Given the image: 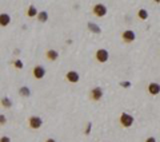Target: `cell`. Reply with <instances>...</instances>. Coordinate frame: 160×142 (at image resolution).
<instances>
[{
  "mask_svg": "<svg viewBox=\"0 0 160 142\" xmlns=\"http://www.w3.org/2000/svg\"><path fill=\"white\" fill-rule=\"evenodd\" d=\"M133 122H135V118H133V115L128 114V113H122L119 117V123L122 127H124V129H129L131 126L133 125Z\"/></svg>",
  "mask_w": 160,
  "mask_h": 142,
  "instance_id": "6da1fadb",
  "label": "cell"
},
{
  "mask_svg": "<svg viewBox=\"0 0 160 142\" xmlns=\"http://www.w3.org/2000/svg\"><path fill=\"white\" fill-rule=\"evenodd\" d=\"M108 10L107 7H105V4H103V3H97V4H95L92 7V13L97 17H104L105 15H107Z\"/></svg>",
  "mask_w": 160,
  "mask_h": 142,
  "instance_id": "7a4b0ae2",
  "label": "cell"
},
{
  "mask_svg": "<svg viewBox=\"0 0 160 142\" xmlns=\"http://www.w3.org/2000/svg\"><path fill=\"white\" fill-rule=\"evenodd\" d=\"M95 59L99 63H107L108 59H110V52H108L105 48H99L96 50L95 52Z\"/></svg>",
  "mask_w": 160,
  "mask_h": 142,
  "instance_id": "3957f363",
  "label": "cell"
},
{
  "mask_svg": "<svg viewBox=\"0 0 160 142\" xmlns=\"http://www.w3.org/2000/svg\"><path fill=\"white\" fill-rule=\"evenodd\" d=\"M28 126H30L32 130H39L40 127L43 126V119L38 117V115H31V117L28 118Z\"/></svg>",
  "mask_w": 160,
  "mask_h": 142,
  "instance_id": "277c9868",
  "label": "cell"
},
{
  "mask_svg": "<svg viewBox=\"0 0 160 142\" xmlns=\"http://www.w3.org/2000/svg\"><path fill=\"white\" fill-rule=\"evenodd\" d=\"M103 95H104V90L101 89V87H99V86L93 87V89L89 91V98H91V99H92L93 102L100 101L101 98H103Z\"/></svg>",
  "mask_w": 160,
  "mask_h": 142,
  "instance_id": "5b68a950",
  "label": "cell"
},
{
  "mask_svg": "<svg viewBox=\"0 0 160 142\" xmlns=\"http://www.w3.org/2000/svg\"><path fill=\"white\" fill-rule=\"evenodd\" d=\"M65 79H67V82H70L71 85H76V83L80 81V74L75 70H70L65 74Z\"/></svg>",
  "mask_w": 160,
  "mask_h": 142,
  "instance_id": "8992f818",
  "label": "cell"
},
{
  "mask_svg": "<svg viewBox=\"0 0 160 142\" xmlns=\"http://www.w3.org/2000/svg\"><path fill=\"white\" fill-rule=\"evenodd\" d=\"M122 39L124 43H132L136 40V34L132 30H124L122 32Z\"/></svg>",
  "mask_w": 160,
  "mask_h": 142,
  "instance_id": "52a82bcc",
  "label": "cell"
},
{
  "mask_svg": "<svg viewBox=\"0 0 160 142\" xmlns=\"http://www.w3.org/2000/svg\"><path fill=\"white\" fill-rule=\"evenodd\" d=\"M45 68L43 66H40V64H38V66H35L34 68H32V75H34L35 79H43L45 76Z\"/></svg>",
  "mask_w": 160,
  "mask_h": 142,
  "instance_id": "ba28073f",
  "label": "cell"
},
{
  "mask_svg": "<svg viewBox=\"0 0 160 142\" xmlns=\"http://www.w3.org/2000/svg\"><path fill=\"white\" fill-rule=\"evenodd\" d=\"M147 91L152 97L159 95V94H160V85L158 82H151L150 85H148V87H147Z\"/></svg>",
  "mask_w": 160,
  "mask_h": 142,
  "instance_id": "9c48e42d",
  "label": "cell"
},
{
  "mask_svg": "<svg viewBox=\"0 0 160 142\" xmlns=\"http://www.w3.org/2000/svg\"><path fill=\"white\" fill-rule=\"evenodd\" d=\"M45 56H47V59H48L49 62H55L59 59V52H57L56 50H47V52H45Z\"/></svg>",
  "mask_w": 160,
  "mask_h": 142,
  "instance_id": "30bf717a",
  "label": "cell"
},
{
  "mask_svg": "<svg viewBox=\"0 0 160 142\" xmlns=\"http://www.w3.org/2000/svg\"><path fill=\"white\" fill-rule=\"evenodd\" d=\"M11 23V16L8 13H0V25L2 27H7V25H9Z\"/></svg>",
  "mask_w": 160,
  "mask_h": 142,
  "instance_id": "8fae6325",
  "label": "cell"
},
{
  "mask_svg": "<svg viewBox=\"0 0 160 142\" xmlns=\"http://www.w3.org/2000/svg\"><path fill=\"white\" fill-rule=\"evenodd\" d=\"M87 27H88V30L91 32H93V34H97V35L101 34V28L96 23H93V21H88V23H87Z\"/></svg>",
  "mask_w": 160,
  "mask_h": 142,
  "instance_id": "7c38bea8",
  "label": "cell"
},
{
  "mask_svg": "<svg viewBox=\"0 0 160 142\" xmlns=\"http://www.w3.org/2000/svg\"><path fill=\"white\" fill-rule=\"evenodd\" d=\"M39 12H38V8L35 6H30L27 10V16L28 17H38Z\"/></svg>",
  "mask_w": 160,
  "mask_h": 142,
  "instance_id": "4fadbf2b",
  "label": "cell"
},
{
  "mask_svg": "<svg viewBox=\"0 0 160 142\" xmlns=\"http://www.w3.org/2000/svg\"><path fill=\"white\" fill-rule=\"evenodd\" d=\"M38 20L40 23H45V21H48V12L47 11H40L39 15H38Z\"/></svg>",
  "mask_w": 160,
  "mask_h": 142,
  "instance_id": "5bb4252c",
  "label": "cell"
},
{
  "mask_svg": "<svg viewBox=\"0 0 160 142\" xmlns=\"http://www.w3.org/2000/svg\"><path fill=\"white\" fill-rule=\"evenodd\" d=\"M19 94L21 97H25V98H28L31 95V90H30V87H27V86H21L20 89H19Z\"/></svg>",
  "mask_w": 160,
  "mask_h": 142,
  "instance_id": "9a60e30c",
  "label": "cell"
},
{
  "mask_svg": "<svg viewBox=\"0 0 160 142\" xmlns=\"http://www.w3.org/2000/svg\"><path fill=\"white\" fill-rule=\"evenodd\" d=\"M137 17H139L140 20H147L148 19V11L144 8H140L137 11Z\"/></svg>",
  "mask_w": 160,
  "mask_h": 142,
  "instance_id": "2e32d148",
  "label": "cell"
},
{
  "mask_svg": "<svg viewBox=\"0 0 160 142\" xmlns=\"http://www.w3.org/2000/svg\"><path fill=\"white\" fill-rule=\"evenodd\" d=\"M2 106L5 109H9L12 106V101H11L9 98H2Z\"/></svg>",
  "mask_w": 160,
  "mask_h": 142,
  "instance_id": "e0dca14e",
  "label": "cell"
},
{
  "mask_svg": "<svg viewBox=\"0 0 160 142\" xmlns=\"http://www.w3.org/2000/svg\"><path fill=\"white\" fill-rule=\"evenodd\" d=\"M13 66H15L17 70H21V68L24 67V64H23V62H21L20 59H16V60H13Z\"/></svg>",
  "mask_w": 160,
  "mask_h": 142,
  "instance_id": "ac0fdd59",
  "label": "cell"
},
{
  "mask_svg": "<svg viewBox=\"0 0 160 142\" xmlns=\"http://www.w3.org/2000/svg\"><path fill=\"white\" fill-rule=\"evenodd\" d=\"M91 130H92V122H88L87 123V129H85V136H88V134L91 133Z\"/></svg>",
  "mask_w": 160,
  "mask_h": 142,
  "instance_id": "d6986e66",
  "label": "cell"
},
{
  "mask_svg": "<svg viewBox=\"0 0 160 142\" xmlns=\"http://www.w3.org/2000/svg\"><path fill=\"white\" fill-rule=\"evenodd\" d=\"M0 142H11V138L8 136H3L0 138Z\"/></svg>",
  "mask_w": 160,
  "mask_h": 142,
  "instance_id": "ffe728a7",
  "label": "cell"
},
{
  "mask_svg": "<svg viewBox=\"0 0 160 142\" xmlns=\"http://www.w3.org/2000/svg\"><path fill=\"white\" fill-rule=\"evenodd\" d=\"M120 86H122V87H125V89H127V87H129V86H131V82H128V81H124V82H122V83H120Z\"/></svg>",
  "mask_w": 160,
  "mask_h": 142,
  "instance_id": "44dd1931",
  "label": "cell"
},
{
  "mask_svg": "<svg viewBox=\"0 0 160 142\" xmlns=\"http://www.w3.org/2000/svg\"><path fill=\"white\" fill-rule=\"evenodd\" d=\"M144 142H156V138H155V137H148Z\"/></svg>",
  "mask_w": 160,
  "mask_h": 142,
  "instance_id": "7402d4cb",
  "label": "cell"
},
{
  "mask_svg": "<svg viewBox=\"0 0 160 142\" xmlns=\"http://www.w3.org/2000/svg\"><path fill=\"white\" fill-rule=\"evenodd\" d=\"M5 122H7V119H5V117H4V115L2 114V117H0V123H2V125H4Z\"/></svg>",
  "mask_w": 160,
  "mask_h": 142,
  "instance_id": "603a6c76",
  "label": "cell"
},
{
  "mask_svg": "<svg viewBox=\"0 0 160 142\" xmlns=\"http://www.w3.org/2000/svg\"><path fill=\"white\" fill-rule=\"evenodd\" d=\"M45 142H57V141L55 140V138H47Z\"/></svg>",
  "mask_w": 160,
  "mask_h": 142,
  "instance_id": "cb8c5ba5",
  "label": "cell"
}]
</instances>
